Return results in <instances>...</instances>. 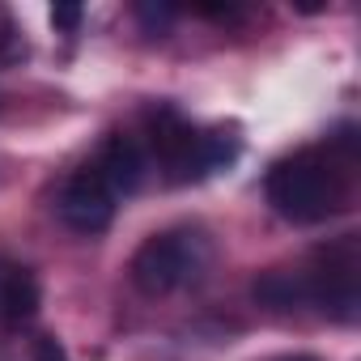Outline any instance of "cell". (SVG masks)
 <instances>
[{"label": "cell", "instance_id": "cell-1", "mask_svg": "<svg viewBox=\"0 0 361 361\" xmlns=\"http://www.w3.org/2000/svg\"><path fill=\"white\" fill-rule=\"evenodd\" d=\"M353 161H357L353 128H340L336 136H327L323 149H302L293 157H281L264 178L268 204L276 209V217L293 226H319L344 213L353 200V178H348Z\"/></svg>", "mask_w": 361, "mask_h": 361}, {"label": "cell", "instance_id": "cell-2", "mask_svg": "<svg viewBox=\"0 0 361 361\" xmlns=\"http://www.w3.org/2000/svg\"><path fill=\"white\" fill-rule=\"evenodd\" d=\"M145 128H149V149L161 161L170 183H196V178L217 174V170H226L238 157V136H226L217 128L213 132L196 128L192 119L178 115L170 102L149 106Z\"/></svg>", "mask_w": 361, "mask_h": 361}, {"label": "cell", "instance_id": "cell-3", "mask_svg": "<svg viewBox=\"0 0 361 361\" xmlns=\"http://www.w3.org/2000/svg\"><path fill=\"white\" fill-rule=\"evenodd\" d=\"M209 259V247L200 234L192 230H166V234H153L136 247L132 255V285L149 298H161V293H174V289H183L200 276Z\"/></svg>", "mask_w": 361, "mask_h": 361}, {"label": "cell", "instance_id": "cell-4", "mask_svg": "<svg viewBox=\"0 0 361 361\" xmlns=\"http://www.w3.org/2000/svg\"><path fill=\"white\" fill-rule=\"evenodd\" d=\"M302 276V289H306V302L319 306L323 314L348 323L357 319V306H361V251H357V238H340L331 247H319L310 268L298 272Z\"/></svg>", "mask_w": 361, "mask_h": 361}, {"label": "cell", "instance_id": "cell-5", "mask_svg": "<svg viewBox=\"0 0 361 361\" xmlns=\"http://www.w3.org/2000/svg\"><path fill=\"white\" fill-rule=\"evenodd\" d=\"M56 209H60L64 226L77 230V234H102L115 221V196H111V188L102 183L90 166L64 178Z\"/></svg>", "mask_w": 361, "mask_h": 361}, {"label": "cell", "instance_id": "cell-6", "mask_svg": "<svg viewBox=\"0 0 361 361\" xmlns=\"http://www.w3.org/2000/svg\"><path fill=\"white\" fill-rule=\"evenodd\" d=\"M90 170L102 178V183L111 188V196L119 200V196H132V192L145 183V153H140V145H136L132 136L115 132V136L102 140V149H98V157L90 161Z\"/></svg>", "mask_w": 361, "mask_h": 361}, {"label": "cell", "instance_id": "cell-7", "mask_svg": "<svg viewBox=\"0 0 361 361\" xmlns=\"http://www.w3.org/2000/svg\"><path fill=\"white\" fill-rule=\"evenodd\" d=\"M39 314V281L22 264L0 259V327H22Z\"/></svg>", "mask_w": 361, "mask_h": 361}, {"label": "cell", "instance_id": "cell-8", "mask_svg": "<svg viewBox=\"0 0 361 361\" xmlns=\"http://www.w3.org/2000/svg\"><path fill=\"white\" fill-rule=\"evenodd\" d=\"M255 298L272 310H293V306H306V289H302V276L298 272H268L255 281Z\"/></svg>", "mask_w": 361, "mask_h": 361}, {"label": "cell", "instance_id": "cell-9", "mask_svg": "<svg viewBox=\"0 0 361 361\" xmlns=\"http://www.w3.org/2000/svg\"><path fill=\"white\" fill-rule=\"evenodd\" d=\"M136 18L145 22V30H149V35H157V39H161V35L170 30V22H174V9H170V5H136Z\"/></svg>", "mask_w": 361, "mask_h": 361}, {"label": "cell", "instance_id": "cell-10", "mask_svg": "<svg viewBox=\"0 0 361 361\" xmlns=\"http://www.w3.org/2000/svg\"><path fill=\"white\" fill-rule=\"evenodd\" d=\"M30 361H68V353L56 336H35L30 340Z\"/></svg>", "mask_w": 361, "mask_h": 361}, {"label": "cell", "instance_id": "cell-11", "mask_svg": "<svg viewBox=\"0 0 361 361\" xmlns=\"http://www.w3.org/2000/svg\"><path fill=\"white\" fill-rule=\"evenodd\" d=\"M81 18H85L81 5H56V9H51V26L64 30V35H73V30L81 26Z\"/></svg>", "mask_w": 361, "mask_h": 361}, {"label": "cell", "instance_id": "cell-12", "mask_svg": "<svg viewBox=\"0 0 361 361\" xmlns=\"http://www.w3.org/2000/svg\"><path fill=\"white\" fill-rule=\"evenodd\" d=\"M281 361H319V357H310V353H293V357H281Z\"/></svg>", "mask_w": 361, "mask_h": 361}]
</instances>
